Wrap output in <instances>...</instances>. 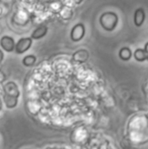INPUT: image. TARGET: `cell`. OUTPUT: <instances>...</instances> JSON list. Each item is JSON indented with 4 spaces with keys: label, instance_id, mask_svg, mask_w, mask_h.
Returning a JSON list of instances; mask_svg holds the SVG:
<instances>
[{
    "label": "cell",
    "instance_id": "obj_1",
    "mask_svg": "<svg viewBox=\"0 0 148 149\" xmlns=\"http://www.w3.org/2000/svg\"><path fill=\"white\" fill-rule=\"evenodd\" d=\"M4 102L6 104V107L9 108H12L17 105V99L19 95V92L17 89V86L13 82L7 83L4 87Z\"/></svg>",
    "mask_w": 148,
    "mask_h": 149
},
{
    "label": "cell",
    "instance_id": "obj_2",
    "mask_svg": "<svg viewBox=\"0 0 148 149\" xmlns=\"http://www.w3.org/2000/svg\"><path fill=\"white\" fill-rule=\"evenodd\" d=\"M119 23V17L115 12L106 11L104 12L99 17V24L103 29L107 31H113Z\"/></svg>",
    "mask_w": 148,
    "mask_h": 149
},
{
    "label": "cell",
    "instance_id": "obj_3",
    "mask_svg": "<svg viewBox=\"0 0 148 149\" xmlns=\"http://www.w3.org/2000/svg\"><path fill=\"white\" fill-rule=\"evenodd\" d=\"M85 33V28L84 24H77L72 27V29L71 31L70 37L73 42H79L84 38Z\"/></svg>",
    "mask_w": 148,
    "mask_h": 149
},
{
    "label": "cell",
    "instance_id": "obj_4",
    "mask_svg": "<svg viewBox=\"0 0 148 149\" xmlns=\"http://www.w3.org/2000/svg\"><path fill=\"white\" fill-rule=\"evenodd\" d=\"M32 44L31 38H20L15 45V52L17 54H22L27 52Z\"/></svg>",
    "mask_w": 148,
    "mask_h": 149
},
{
    "label": "cell",
    "instance_id": "obj_5",
    "mask_svg": "<svg viewBox=\"0 0 148 149\" xmlns=\"http://www.w3.org/2000/svg\"><path fill=\"white\" fill-rule=\"evenodd\" d=\"M15 41L10 36H3L0 39V45L1 47L6 52H12L15 50Z\"/></svg>",
    "mask_w": 148,
    "mask_h": 149
},
{
    "label": "cell",
    "instance_id": "obj_6",
    "mask_svg": "<svg viewBox=\"0 0 148 149\" xmlns=\"http://www.w3.org/2000/svg\"><path fill=\"white\" fill-rule=\"evenodd\" d=\"M89 58V52L85 49H80L75 52L72 55L73 61L77 63H85Z\"/></svg>",
    "mask_w": 148,
    "mask_h": 149
},
{
    "label": "cell",
    "instance_id": "obj_7",
    "mask_svg": "<svg viewBox=\"0 0 148 149\" xmlns=\"http://www.w3.org/2000/svg\"><path fill=\"white\" fill-rule=\"evenodd\" d=\"M146 19V12L143 8H138L134 12V24L137 27H140Z\"/></svg>",
    "mask_w": 148,
    "mask_h": 149
},
{
    "label": "cell",
    "instance_id": "obj_8",
    "mask_svg": "<svg viewBox=\"0 0 148 149\" xmlns=\"http://www.w3.org/2000/svg\"><path fill=\"white\" fill-rule=\"evenodd\" d=\"M47 33V27L44 25H40L38 28H36L32 34H31V38L33 39H40L43 37H44Z\"/></svg>",
    "mask_w": 148,
    "mask_h": 149
},
{
    "label": "cell",
    "instance_id": "obj_9",
    "mask_svg": "<svg viewBox=\"0 0 148 149\" xmlns=\"http://www.w3.org/2000/svg\"><path fill=\"white\" fill-rule=\"evenodd\" d=\"M132 51L129 47H123L120 50L119 56L123 61H129L132 58Z\"/></svg>",
    "mask_w": 148,
    "mask_h": 149
},
{
    "label": "cell",
    "instance_id": "obj_10",
    "mask_svg": "<svg viewBox=\"0 0 148 149\" xmlns=\"http://www.w3.org/2000/svg\"><path fill=\"white\" fill-rule=\"evenodd\" d=\"M133 55H134V58H135L137 61H139V62H144V61L147 60V57H146L145 51H144V49H142V48L136 49Z\"/></svg>",
    "mask_w": 148,
    "mask_h": 149
},
{
    "label": "cell",
    "instance_id": "obj_11",
    "mask_svg": "<svg viewBox=\"0 0 148 149\" xmlns=\"http://www.w3.org/2000/svg\"><path fill=\"white\" fill-rule=\"evenodd\" d=\"M36 57L34 55H28L24 58L23 59V64L25 66H32L36 63Z\"/></svg>",
    "mask_w": 148,
    "mask_h": 149
},
{
    "label": "cell",
    "instance_id": "obj_12",
    "mask_svg": "<svg viewBox=\"0 0 148 149\" xmlns=\"http://www.w3.org/2000/svg\"><path fill=\"white\" fill-rule=\"evenodd\" d=\"M144 51H145V53H146L147 60H148V42H147V43H146V45H145V47H144Z\"/></svg>",
    "mask_w": 148,
    "mask_h": 149
}]
</instances>
